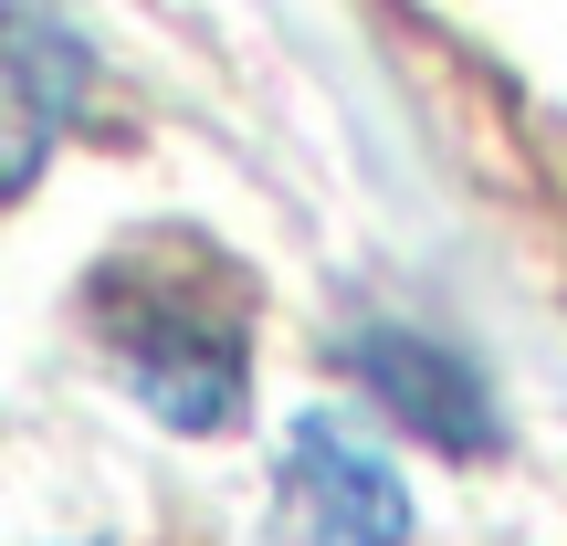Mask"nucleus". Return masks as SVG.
Segmentation results:
<instances>
[{
  "instance_id": "nucleus-1",
  "label": "nucleus",
  "mask_w": 567,
  "mask_h": 546,
  "mask_svg": "<svg viewBox=\"0 0 567 546\" xmlns=\"http://www.w3.org/2000/svg\"><path fill=\"white\" fill-rule=\"evenodd\" d=\"M105 295H116L105 358L168 431H221L243 410V305L210 295V264H168V274L126 264L105 274Z\"/></svg>"
},
{
  "instance_id": "nucleus-4",
  "label": "nucleus",
  "mask_w": 567,
  "mask_h": 546,
  "mask_svg": "<svg viewBox=\"0 0 567 546\" xmlns=\"http://www.w3.org/2000/svg\"><path fill=\"white\" fill-rule=\"evenodd\" d=\"M42 63H53V32L0 11V189H21L42 168V147L63 126V95H74V84H42Z\"/></svg>"
},
{
  "instance_id": "nucleus-3",
  "label": "nucleus",
  "mask_w": 567,
  "mask_h": 546,
  "mask_svg": "<svg viewBox=\"0 0 567 546\" xmlns=\"http://www.w3.org/2000/svg\"><path fill=\"white\" fill-rule=\"evenodd\" d=\"M347 368H358L368 400H379L389 421H410L421 442H452V452H484L494 442V410H484V389H473V368L452 358V347L400 337V326H368V337L347 347Z\"/></svg>"
},
{
  "instance_id": "nucleus-2",
  "label": "nucleus",
  "mask_w": 567,
  "mask_h": 546,
  "mask_svg": "<svg viewBox=\"0 0 567 546\" xmlns=\"http://www.w3.org/2000/svg\"><path fill=\"white\" fill-rule=\"evenodd\" d=\"M274 494H284V526H295L305 546H400L410 536L400 473H389L358 431H337V421H295Z\"/></svg>"
}]
</instances>
